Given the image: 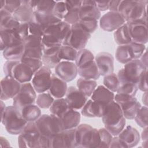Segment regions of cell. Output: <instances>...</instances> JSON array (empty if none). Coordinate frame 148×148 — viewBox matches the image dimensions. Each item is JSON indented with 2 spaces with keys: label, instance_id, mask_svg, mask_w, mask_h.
<instances>
[{
  "label": "cell",
  "instance_id": "cell-1",
  "mask_svg": "<svg viewBox=\"0 0 148 148\" xmlns=\"http://www.w3.org/2000/svg\"><path fill=\"white\" fill-rule=\"evenodd\" d=\"M102 120L104 127L113 136H117L124 129L126 124L122 110L114 101L106 105Z\"/></svg>",
  "mask_w": 148,
  "mask_h": 148
},
{
  "label": "cell",
  "instance_id": "cell-2",
  "mask_svg": "<svg viewBox=\"0 0 148 148\" xmlns=\"http://www.w3.org/2000/svg\"><path fill=\"white\" fill-rule=\"evenodd\" d=\"M70 28L71 25L62 21L46 28L42 37V51L47 49L62 46Z\"/></svg>",
  "mask_w": 148,
  "mask_h": 148
},
{
  "label": "cell",
  "instance_id": "cell-3",
  "mask_svg": "<svg viewBox=\"0 0 148 148\" xmlns=\"http://www.w3.org/2000/svg\"><path fill=\"white\" fill-rule=\"evenodd\" d=\"M1 123L6 131L11 135H19L27 121L23 117L21 111L14 106H6L1 115Z\"/></svg>",
  "mask_w": 148,
  "mask_h": 148
},
{
  "label": "cell",
  "instance_id": "cell-4",
  "mask_svg": "<svg viewBox=\"0 0 148 148\" xmlns=\"http://www.w3.org/2000/svg\"><path fill=\"white\" fill-rule=\"evenodd\" d=\"M77 147L97 148L100 143L98 130L87 124H79L76 128Z\"/></svg>",
  "mask_w": 148,
  "mask_h": 148
},
{
  "label": "cell",
  "instance_id": "cell-5",
  "mask_svg": "<svg viewBox=\"0 0 148 148\" xmlns=\"http://www.w3.org/2000/svg\"><path fill=\"white\" fill-rule=\"evenodd\" d=\"M147 70L139 59L133 60L124 64L117 74L119 84L124 82H130L136 84L140 75Z\"/></svg>",
  "mask_w": 148,
  "mask_h": 148
},
{
  "label": "cell",
  "instance_id": "cell-6",
  "mask_svg": "<svg viewBox=\"0 0 148 148\" xmlns=\"http://www.w3.org/2000/svg\"><path fill=\"white\" fill-rule=\"evenodd\" d=\"M90 37L91 34L76 23L71 25L62 45L71 46L78 51L84 49Z\"/></svg>",
  "mask_w": 148,
  "mask_h": 148
},
{
  "label": "cell",
  "instance_id": "cell-7",
  "mask_svg": "<svg viewBox=\"0 0 148 148\" xmlns=\"http://www.w3.org/2000/svg\"><path fill=\"white\" fill-rule=\"evenodd\" d=\"M35 123L40 135L50 138L62 131L60 119L52 114H41Z\"/></svg>",
  "mask_w": 148,
  "mask_h": 148
},
{
  "label": "cell",
  "instance_id": "cell-8",
  "mask_svg": "<svg viewBox=\"0 0 148 148\" xmlns=\"http://www.w3.org/2000/svg\"><path fill=\"white\" fill-rule=\"evenodd\" d=\"M40 134L35 122H27L22 132L18 135L17 142L19 147L39 148Z\"/></svg>",
  "mask_w": 148,
  "mask_h": 148
},
{
  "label": "cell",
  "instance_id": "cell-9",
  "mask_svg": "<svg viewBox=\"0 0 148 148\" xmlns=\"http://www.w3.org/2000/svg\"><path fill=\"white\" fill-rule=\"evenodd\" d=\"M114 101L120 106L125 119L132 120L140 108L141 104L135 97L117 93Z\"/></svg>",
  "mask_w": 148,
  "mask_h": 148
},
{
  "label": "cell",
  "instance_id": "cell-10",
  "mask_svg": "<svg viewBox=\"0 0 148 148\" xmlns=\"http://www.w3.org/2000/svg\"><path fill=\"white\" fill-rule=\"evenodd\" d=\"M36 97V92L31 83H21L20 91L13 98V105L21 110L24 106L34 104Z\"/></svg>",
  "mask_w": 148,
  "mask_h": 148
},
{
  "label": "cell",
  "instance_id": "cell-11",
  "mask_svg": "<svg viewBox=\"0 0 148 148\" xmlns=\"http://www.w3.org/2000/svg\"><path fill=\"white\" fill-rule=\"evenodd\" d=\"M24 51L21 58L42 60L43 55L42 38L29 35L23 40Z\"/></svg>",
  "mask_w": 148,
  "mask_h": 148
},
{
  "label": "cell",
  "instance_id": "cell-12",
  "mask_svg": "<svg viewBox=\"0 0 148 148\" xmlns=\"http://www.w3.org/2000/svg\"><path fill=\"white\" fill-rule=\"evenodd\" d=\"M132 42L145 45L148 41L147 19L127 22Z\"/></svg>",
  "mask_w": 148,
  "mask_h": 148
},
{
  "label": "cell",
  "instance_id": "cell-13",
  "mask_svg": "<svg viewBox=\"0 0 148 148\" xmlns=\"http://www.w3.org/2000/svg\"><path fill=\"white\" fill-rule=\"evenodd\" d=\"M56 147H77L76 128L62 130L52 136L51 138V148Z\"/></svg>",
  "mask_w": 148,
  "mask_h": 148
},
{
  "label": "cell",
  "instance_id": "cell-14",
  "mask_svg": "<svg viewBox=\"0 0 148 148\" xmlns=\"http://www.w3.org/2000/svg\"><path fill=\"white\" fill-rule=\"evenodd\" d=\"M52 72L51 69L43 65L34 74L31 80L35 90L38 93L45 92L49 90L51 80Z\"/></svg>",
  "mask_w": 148,
  "mask_h": 148
},
{
  "label": "cell",
  "instance_id": "cell-15",
  "mask_svg": "<svg viewBox=\"0 0 148 148\" xmlns=\"http://www.w3.org/2000/svg\"><path fill=\"white\" fill-rule=\"evenodd\" d=\"M99 19L101 28L108 32L116 31L126 23L119 13L110 11L105 13Z\"/></svg>",
  "mask_w": 148,
  "mask_h": 148
},
{
  "label": "cell",
  "instance_id": "cell-16",
  "mask_svg": "<svg viewBox=\"0 0 148 148\" xmlns=\"http://www.w3.org/2000/svg\"><path fill=\"white\" fill-rule=\"evenodd\" d=\"M21 84L14 77L5 76L1 80V100L13 99L20 91Z\"/></svg>",
  "mask_w": 148,
  "mask_h": 148
},
{
  "label": "cell",
  "instance_id": "cell-17",
  "mask_svg": "<svg viewBox=\"0 0 148 148\" xmlns=\"http://www.w3.org/2000/svg\"><path fill=\"white\" fill-rule=\"evenodd\" d=\"M55 74L65 82L74 80L77 75V66L73 61H61L54 68Z\"/></svg>",
  "mask_w": 148,
  "mask_h": 148
},
{
  "label": "cell",
  "instance_id": "cell-18",
  "mask_svg": "<svg viewBox=\"0 0 148 148\" xmlns=\"http://www.w3.org/2000/svg\"><path fill=\"white\" fill-rule=\"evenodd\" d=\"M65 98L69 108L75 110L82 109L88 99L87 97L74 86L68 87Z\"/></svg>",
  "mask_w": 148,
  "mask_h": 148
},
{
  "label": "cell",
  "instance_id": "cell-19",
  "mask_svg": "<svg viewBox=\"0 0 148 148\" xmlns=\"http://www.w3.org/2000/svg\"><path fill=\"white\" fill-rule=\"evenodd\" d=\"M95 61L101 76H105L114 71V58L112 55L106 52H101L97 54Z\"/></svg>",
  "mask_w": 148,
  "mask_h": 148
},
{
  "label": "cell",
  "instance_id": "cell-20",
  "mask_svg": "<svg viewBox=\"0 0 148 148\" xmlns=\"http://www.w3.org/2000/svg\"><path fill=\"white\" fill-rule=\"evenodd\" d=\"M118 138L124 148L133 147L139 142L140 136L138 131L131 125H128L119 134Z\"/></svg>",
  "mask_w": 148,
  "mask_h": 148
},
{
  "label": "cell",
  "instance_id": "cell-21",
  "mask_svg": "<svg viewBox=\"0 0 148 148\" xmlns=\"http://www.w3.org/2000/svg\"><path fill=\"white\" fill-rule=\"evenodd\" d=\"M62 130L76 128L80 122V113L75 109L68 108L59 117Z\"/></svg>",
  "mask_w": 148,
  "mask_h": 148
},
{
  "label": "cell",
  "instance_id": "cell-22",
  "mask_svg": "<svg viewBox=\"0 0 148 148\" xmlns=\"http://www.w3.org/2000/svg\"><path fill=\"white\" fill-rule=\"evenodd\" d=\"M106 105L91 99L87 100L82 108L81 113L87 117H102Z\"/></svg>",
  "mask_w": 148,
  "mask_h": 148
},
{
  "label": "cell",
  "instance_id": "cell-23",
  "mask_svg": "<svg viewBox=\"0 0 148 148\" xmlns=\"http://www.w3.org/2000/svg\"><path fill=\"white\" fill-rule=\"evenodd\" d=\"M80 19L93 18L98 20L101 17V12L97 6L96 2L91 0L82 1L79 10Z\"/></svg>",
  "mask_w": 148,
  "mask_h": 148
},
{
  "label": "cell",
  "instance_id": "cell-24",
  "mask_svg": "<svg viewBox=\"0 0 148 148\" xmlns=\"http://www.w3.org/2000/svg\"><path fill=\"white\" fill-rule=\"evenodd\" d=\"M34 74L33 71L27 64L20 61L14 66L12 77H14L20 83H25L31 81Z\"/></svg>",
  "mask_w": 148,
  "mask_h": 148
},
{
  "label": "cell",
  "instance_id": "cell-25",
  "mask_svg": "<svg viewBox=\"0 0 148 148\" xmlns=\"http://www.w3.org/2000/svg\"><path fill=\"white\" fill-rule=\"evenodd\" d=\"M82 1L80 0H67L65 2L68 8V12L62 21L69 25L77 23L80 20L79 10Z\"/></svg>",
  "mask_w": 148,
  "mask_h": 148
},
{
  "label": "cell",
  "instance_id": "cell-26",
  "mask_svg": "<svg viewBox=\"0 0 148 148\" xmlns=\"http://www.w3.org/2000/svg\"><path fill=\"white\" fill-rule=\"evenodd\" d=\"M148 1L146 0H137L130 10L127 18V22L132 21L147 19V5Z\"/></svg>",
  "mask_w": 148,
  "mask_h": 148
},
{
  "label": "cell",
  "instance_id": "cell-27",
  "mask_svg": "<svg viewBox=\"0 0 148 148\" xmlns=\"http://www.w3.org/2000/svg\"><path fill=\"white\" fill-rule=\"evenodd\" d=\"M12 16L20 23H28L34 18V10L29 5L28 0H21L20 6L12 14Z\"/></svg>",
  "mask_w": 148,
  "mask_h": 148
},
{
  "label": "cell",
  "instance_id": "cell-28",
  "mask_svg": "<svg viewBox=\"0 0 148 148\" xmlns=\"http://www.w3.org/2000/svg\"><path fill=\"white\" fill-rule=\"evenodd\" d=\"M67 88L66 82L58 77L55 73H52L49 92L54 98H63L66 94Z\"/></svg>",
  "mask_w": 148,
  "mask_h": 148
},
{
  "label": "cell",
  "instance_id": "cell-29",
  "mask_svg": "<svg viewBox=\"0 0 148 148\" xmlns=\"http://www.w3.org/2000/svg\"><path fill=\"white\" fill-rule=\"evenodd\" d=\"M29 5L33 9L34 12L40 14H53L56 1L52 0H28Z\"/></svg>",
  "mask_w": 148,
  "mask_h": 148
},
{
  "label": "cell",
  "instance_id": "cell-30",
  "mask_svg": "<svg viewBox=\"0 0 148 148\" xmlns=\"http://www.w3.org/2000/svg\"><path fill=\"white\" fill-rule=\"evenodd\" d=\"M114 94L113 92L108 89L103 85H99L96 87L92 95L91 99L93 101L107 105L114 101Z\"/></svg>",
  "mask_w": 148,
  "mask_h": 148
},
{
  "label": "cell",
  "instance_id": "cell-31",
  "mask_svg": "<svg viewBox=\"0 0 148 148\" xmlns=\"http://www.w3.org/2000/svg\"><path fill=\"white\" fill-rule=\"evenodd\" d=\"M60 47H56L43 50L42 57L43 65L50 69L54 68L57 66L61 61L58 56V52Z\"/></svg>",
  "mask_w": 148,
  "mask_h": 148
},
{
  "label": "cell",
  "instance_id": "cell-32",
  "mask_svg": "<svg viewBox=\"0 0 148 148\" xmlns=\"http://www.w3.org/2000/svg\"><path fill=\"white\" fill-rule=\"evenodd\" d=\"M77 74L81 77L95 80H98L101 76L95 60L77 68Z\"/></svg>",
  "mask_w": 148,
  "mask_h": 148
},
{
  "label": "cell",
  "instance_id": "cell-33",
  "mask_svg": "<svg viewBox=\"0 0 148 148\" xmlns=\"http://www.w3.org/2000/svg\"><path fill=\"white\" fill-rule=\"evenodd\" d=\"M115 57L118 62L123 64L135 60L134 51L130 44L119 45L116 50Z\"/></svg>",
  "mask_w": 148,
  "mask_h": 148
},
{
  "label": "cell",
  "instance_id": "cell-34",
  "mask_svg": "<svg viewBox=\"0 0 148 148\" xmlns=\"http://www.w3.org/2000/svg\"><path fill=\"white\" fill-rule=\"evenodd\" d=\"M23 42L6 47L2 51L3 57L6 60H20L23 54Z\"/></svg>",
  "mask_w": 148,
  "mask_h": 148
},
{
  "label": "cell",
  "instance_id": "cell-35",
  "mask_svg": "<svg viewBox=\"0 0 148 148\" xmlns=\"http://www.w3.org/2000/svg\"><path fill=\"white\" fill-rule=\"evenodd\" d=\"M16 35V32L10 31H0V47L3 51L6 47L22 42Z\"/></svg>",
  "mask_w": 148,
  "mask_h": 148
},
{
  "label": "cell",
  "instance_id": "cell-36",
  "mask_svg": "<svg viewBox=\"0 0 148 148\" xmlns=\"http://www.w3.org/2000/svg\"><path fill=\"white\" fill-rule=\"evenodd\" d=\"M33 20L39 24L42 27L43 31L47 27L62 21L57 18L53 14H40L36 12H34Z\"/></svg>",
  "mask_w": 148,
  "mask_h": 148
},
{
  "label": "cell",
  "instance_id": "cell-37",
  "mask_svg": "<svg viewBox=\"0 0 148 148\" xmlns=\"http://www.w3.org/2000/svg\"><path fill=\"white\" fill-rule=\"evenodd\" d=\"M113 36L115 42L119 46L127 45L132 42L128 27L126 23L114 31Z\"/></svg>",
  "mask_w": 148,
  "mask_h": 148
},
{
  "label": "cell",
  "instance_id": "cell-38",
  "mask_svg": "<svg viewBox=\"0 0 148 148\" xmlns=\"http://www.w3.org/2000/svg\"><path fill=\"white\" fill-rule=\"evenodd\" d=\"M77 89L86 97H90L97 86L96 80L80 77L76 82Z\"/></svg>",
  "mask_w": 148,
  "mask_h": 148
},
{
  "label": "cell",
  "instance_id": "cell-39",
  "mask_svg": "<svg viewBox=\"0 0 148 148\" xmlns=\"http://www.w3.org/2000/svg\"><path fill=\"white\" fill-rule=\"evenodd\" d=\"M20 111L23 117L27 122H35L41 116L40 108L34 104L25 106Z\"/></svg>",
  "mask_w": 148,
  "mask_h": 148
},
{
  "label": "cell",
  "instance_id": "cell-40",
  "mask_svg": "<svg viewBox=\"0 0 148 148\" xmlns=\"http://www.w3.org/2000/svg\"><path fill=\"white\" fill-rule=\"evenodd\" d=\"M69 108L65 98H56L49 108L50 114H52L58 118Z\"/></svg>",
  "mask_w": 148,
  "mask_h": 148
},
{
  "label": "cell",
  "instance_id": "cell-41",
  "mask_svg": "<svg viewBox=\"0 0 148 148\" xmlns=\"http://www.w3.org/2000/svg\"><path fill=\"white\" fill-rule=\"evenodd\" d=\"M77 53V50L74 48L67 45H62L58 50V56L61 61H75Z\"/></svg>",
  "mask_w": 148,
  "mask_h": 148
},
{
  "label": "cell",
  "instance_id": "cell-42",
  "mask_svg": "<svg viewBox=\"0 0 148 148\" xmlns=\"http://www.w3.org/2000/svg\"><path fill=\"white\" fill-rule=\"evenodd\" d=\"M94 59L95 57L92 53L84 48L77 51L75 63L79 68L94 60Z\"/></svg>",
  "mask_w": 148,
  "mask_h": 148
},
{
  "label": "cell",
  "instance_id": "cell-43",
  "mask_svg": "<svg viewBox=\"0 0 148 148\" xmlns=\"http://www.w3.org/2000/svg\"><path fill=\"white\" fill-rule=\"evenodd\" d=\"M103 86L111 91L117 92L119 87V81L117 75L114 73L107 75L104 76L103 80Z\"/></svg>",
  "mask_w": 148,
  "mask_h": 148
},
{
  "label": "cell",
  "instance_id": "cell-44",
  "mask_svg": "<svg viewBox=\"0 0 148 148\" xmlns=\"http://www.w3.org/2000/svg\"><path fill=\"white\" fill-rule=\"evenodd\" d=\"M54 99L49 92L39 93L36 99V105L41 109H47L50 107Z\"/></svg>",
  "mask_w": 148,
  "mask_h": 148
},
{
  "label": "cell",
  "instance_id": "cell-45",
  "mask_svg": "<svg viewBox=\"0 0 148 148\" xmlns=\"http://www.w3.org/2000/svg\"><path fill=\"white\" fill-rule=\"evenodd\" d=\"M138 90L136 84L130 82H124L119 84V87L116 92L135 97Z\"/></svg>",
  "mask_w": 148,
  "mask_h": 148
},
{
  "label": "cell",
  "instance_id": "cell-46",
  "mask_svg": "<svg viewBox=\"0 0 148 148\" xmlns=\"http://www.w3.org/2000/svg\"><path fill=\"white\" fill-rule=\"evenodd\" d=\"M147 116L148 109L147 106H141L136 114L134 120L136 124L141 128H145L147 127Z\"/></svg>",
  "mask_w": 148,
  "mask_h": 148
},
{
  "label": "cell",
  "instance_id": "cell-47",
  "mask_svg": "<svg viewBox=\"0 0 148 148\" xmlns=\"http://www.w3.org/2000/svg\"><path fill=\"white\" fill-rule=\"evenodd\" d=\"M77 23L85 31L90 34L93 33L98 27V20L93 18L80 19Z\"/></svg>",
  "mask_w": 148,
  "mask_h": 148
},
{
  "label": "cell",
  "instance_id": "cell-48",
  "mask_svg": "<svg viewBox=\"0 0 148 148\" xmlns=\"http://www.w3.org/2000/svg\"><path fill=\"white\" fill-rule=\"evenodd\" d=\"M100 143L98 147H109L113 135L104 127L98 129Z\"/></svg>",
  "mask_w": 148,
  "mask_h": 148
},
{
  "label": "cell",
  "instance_id": "cell-49",
  "mask_svg": "<svg viewBox=\"0 0 148 148\" xmlns=\"http://www.w3.org/2000/svg\"><path fill=\"white\" fill-rule=\"evenodd\" d=\"M68 8L65 1H57L54 7L53 14L59 19L63 20L65 16L67 13Z\"/></svg>",
  "mask_w": 148,
  "mask_h": 148
},
{
  "label": "cell",
  "instance_id": "cell-50",
  "mask_svg": "<svg viewBox=\"0 0 148 148\" xmlns=\"http://www.w3.org/2000/svg\"><path fill=\"white\" fill-rule=\"evenodd\" d=\"M20 61L27 64L33 71L34 73L43 66L42 60L39 59L31 58H21Z\"/></svg>",
  "mask_w": 148,
  "mask_h": 148
},
{
  "label": "cell",
  "instance_id": "cell-51",
  "mask_svg": "<svg viewBox=\"0 0 148 148\" xmlns=\"http://www.w3.org/2000/svg\"><path fill=\"white\" fill-rule=\"evenodd\" d=\"M28 23L29 35H35L40 38H42L44 32L42 27L33 20L28 22Z\"/></svg>",
  "mask_w": 148,
  "mask_h": 148
},
{
  "label": "cell",
  "instance_id": "cell-52",
  "mask_svg": "<svg viewBox=\"0 0 148 148\" xmlns=\"http://www.w3.org/2000/svg\"><path fill=\"white\" fill-rule=\"evenodd\" d=\"M21 3L20 0H5V4L2 9L12 14L20 6Z\"/></svg>",
  "mask_w": 148,
  "mask_h": 148
},
{
  "label": "cell",
  "instance_id": "cell-53",
  "mask_svg": "<svg viewBox=\"0 0 148 148\" xmlns=\"http://www.w3.org/2000/svg\"><path fill=\"white\" fill-rule=\"evenodd\" d=\"M17 36L23 41V40L29 35V29L28 23H20V24L16 31Z\"/></svg>",
  "mask_w": 148,
  "mask_h": 148
},
{
  "label": "cell",
  "instance_id": "cell-54",
  "mask_svg": "<svg viewBox=\"0 0 148 148\" xmlns=\"http://www.w3.org/2000/svg\"><path fill=\"white\" fill-rule=\"evenodd\" d=\"M147 76V70L145 71L140 75L138 80V82L136 84L138 88L143 92L147 91V90H148Z\"/></svg>",
  "mask_w": 148,
  "mask_h": 148
},
{
  "label": "cell",
  "instance_id": "cell-55",
  "mask_svg": "<svg viewBox=\"0 0 148 148\" xmlns=\"http://www.w3.org/2000/svg\"><path fill=\"white\" fill-rule=\"evenodd\" d=\"M20 60H7L3 66V71L5 76H12V71L14 66Z\"/></svg>",
  "mask_w": 148,
  "mask_h": 148
},
{
  "label": "cell",
  "instance_id": "cell-56",
  "mask_svg": "<svg viewBox=\"0 0 148 148\" xmlns=\"http://www.w3.org/2000/svg\"><path fill=\"white\" fill-rule=\"evenodd\" d=\"M39 148L51 147V138L40 135L39 139Z\"/></svg>",
  "mask_w": 148,
  "mask_h": 148
},
{
  "label": "cell",
  "instance_id": "cell-57",
  "mask_svg": "<svg viewBox=\"0 0 148 148\" xmlns=\"http://www.w3.org/2000/svg\"><path fill=\"white\" fill-rule=\"evenodd\" d=\"M97 6L100 12L105 11L109 10V2L110 1H95Z\"/></svg>",
  "mask_w": 148,
  "mask_h": 148
},
{
  "label": "cell",
  "instance_id": "cell-58",
  "mask_svg": "<svg viewBox=\"0 0 148 148\" xmlns=\"http://www.w3.org/2000/svg\"><path fill=\"white\" fill-rule=\"evenodd\" d=\"M109 147H119V148H124L123 143L119 139L117 136H114L113 137Z\"/></svg>",
  "mask_w": 148,
  "mask_h": 148
},
{
  "label": "cell",
  "instance_id": "cell-59",
  "mask_svg": "<svg viewBox=\"0 0 148 148\" xmlns=\"http://www.w3.org/2000/svg\"><path fill=\"white\" fill-rule=\"evenodd\" d=\"M120 1H117V0H113L110 1L109 2V10L110 12H118V9L120 3Z\"/></svg>",
  "mask_w": 148,
  "mask_h": 148
},
{
  "label": "cell",
  "instance_id": "cell-60",
  "mask_svg": "<svg viewBox=\"0 0 148 148\" xmlns=\"http://www.w3.org/2000/svg\"><path fill=\"white\" fill-rule=\"evenodd\" d=\"M147 49H146L144 53H143V54L140 57L139 60L143 64V65L147 68Z\"/></svg>",
  "mask_w": 148,
  "mask_h": 148
},
{
  "label": "cell",
  "instance_id": "cell-61",
  "mask_svg": "<svg viewBox=\"0 0 148 148\" xmlns=\"http://www.w3.org/2000/svg\"><path fill=\"white\" fill-rule=\"evenodd\" d=\"M0 144H1V147H10V143L6 139V138L1 136L0 137Z\"/></svg>",
  "mask_w": 148,
  "mask_h": 148
},
{
  "label": "cell",
  "instance_id": "cell-62",
  "mask_svg": "<svg viewBox=\"0 0 148 148\" xmlns=\"http://www.w3.org/2000/svg\"><path fill=\"white\" fill-rule=\"evenodd\" d=\"M141 138L143 142L147 141V127L143 128V130L141 134Z\"/></svg>",
  "mask_w": 148,
  "mask_h": 148
},
{
  "label": "cell",
  "instance_id": "cell-63",
  "mask_svg": "<svg viewBox=\"0 0 148 148\" xmlns=\"http://www.w3.org/2000/svg\"><path fill=\"white\" fill-rule=\"evenodd\" d=\"M142 102L145 106H147V91H145L143 92L142 98Z\"/></svg>",
  "mask_w": 148,
  "mask_h": 148
},
{
  "label": "cell",
  "instance_id": "cell-64",
  "mask_svg": "<svg viewBox=\"0 0 148 148\" xmlns=\"http://www.w3.org/2000/svg\"><path fill=\"white\" fill-rule=\"evenodd\" d=\"M0 102H1V105H0V106H1V114L2 115L4 113V111L5 110V108L6 106H5V105L2 100H1Z\"/></svg>",
  "mask_w": 148,
  "mask_h": 148
}]
</instances>
